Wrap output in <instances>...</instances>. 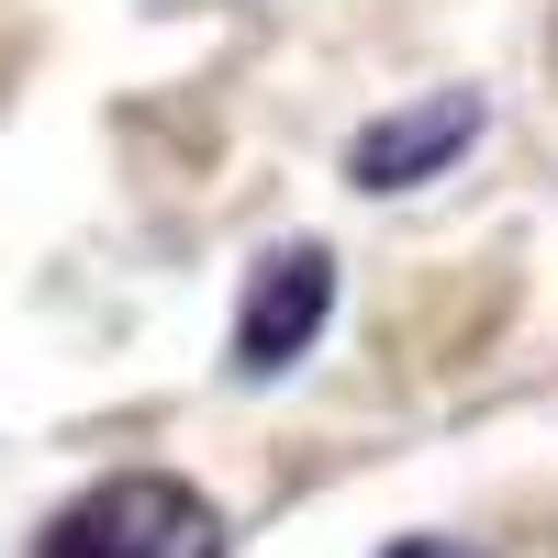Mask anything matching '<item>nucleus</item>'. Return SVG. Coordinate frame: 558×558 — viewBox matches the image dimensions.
Listing matches in <instances>:
<instances>
[{"label": "nucleus", "instance_id": "1", "mask_svg": "<svg viewBox=\"0 0 558 558\" xmlns=\"http://www.w3.org/2000/svg\"><path fill=\"white\" fill-rule=\"evenodd\" d=\"M45 558H223V514L168 470H123L45 525Z\"/></svg>", "mask_w": 558, "mask_h": 558}, {"label": "nucleus", "instance_id": "2", "mask_svg": "<svg viewBox=\"0 0 558 558\" xmlns=\"http://www.w3.org/2000/svg\"><path fill=\"white\" fill-rule=\"evenodd\" d=\"M324 313H336V257L324 246H268L246 302H235V368L246 380H279V368L324 336Z\"/></svg>", "mask_w": 558, "mask_h": 558}, {"label": "nucleus", "instance_id": "3", "mask_svg": "<svg viewBox=\"0 0 558 558\" xmlns=\"http://www.w3.org/2000/svg\"><path fill=\"white\" fill-rule=\"evenodd\" d=\"M470 134H481V101H470V89H436V101H402V112H380V123H368L357 134V191H413V179H436L458 146H470Z\"/></svg>", "mask_w": 558, "mask_h": 558}, {"label": "nucleus", "instance_id": "4", "mask_svg": "<svg viewBox=\"0 0 558 558\" xmlns=\"http://www.w3.org/2000/svg\"><path fill=\"white\" fill-rule=\"evenodd\" d=\"M391 558H481V547H436V536H413V547H391Z\"/></svg>", "mask_w": 558, "mask_h": 558}]
</instances>
